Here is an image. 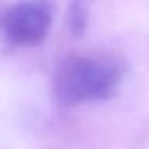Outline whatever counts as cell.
I'll return each mask as SVG.
<instances>
[{"label": "cell", "instance_id": "obj_1", "mask_svg": "<svg viewBox=\"0 0 149 149\" xmlns=\"http://www.w3.org/2000/svg\"><path fill=\"white\" fill-rule=\"evenodd\" d=\"M125 72V63L117 56L69 53L55 68L53 96L63 107L109 100Z\"/></svg>", "mask_w": 149, "mask_h": 149}, {"label": "cell", "instance_id": "obj_2", "mask_svg": "<svg viewBox=\"0 0 149 149\" xmlns=\"http://www.w3.org/2000/svg\"><path fill=\"white\" fill-rule=\"evenodd\" d=\"M52 19L45 0H21L0 11V32L10 45L37 47L48 36Z\"/></svg>", "mask_w": 149, "mask_h": 149}, {"label": "cell", "instance_id": "obj_3", "mask_svg": "<svg viewBox=\"0 0 149 149\" xmlns=\"http://www.w3.org/2000/svg\"><path fill=\"white\" fill-rule=\"evenodd\" d=\"M93 0H71L68 8V26L74 37H82L88 26L90 5Z\"/></svg>", "mask_w": 149, "mask_h": 149}]
</instances>
